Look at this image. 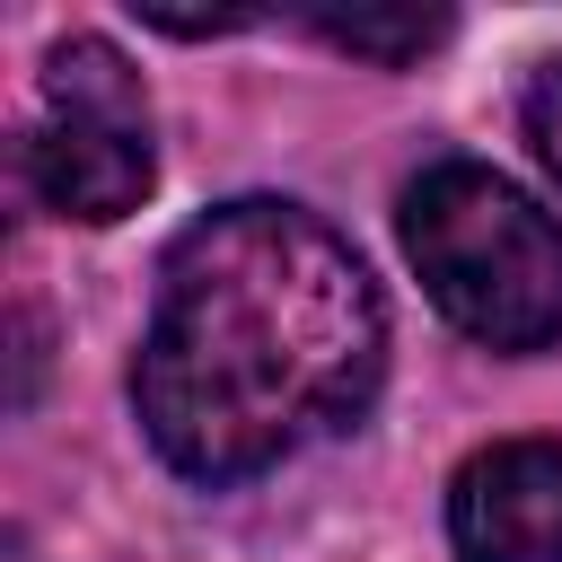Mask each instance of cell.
I'll return each mask as SVG.
<instances>
[{
  "label": "cell",
  "mask_w": 562,
  "mask_h": 562,
  "mask_svg": "<svg viewBox=\"0 0 562 562\" xmlns=\"http://www.w3.org/2000/svg\"><path fill=\"white\" fill-rule=\"evenodd\" d=\"M386 307L369 263L299 202L246 193L202 211L167 263L132 360L149 448L184 483H246L369 413Z\"/></svg>",
  "instance_id": "obj_1"
},
{
  "label": "cell",
  "mask_w": 562,
  "mask_h": 562,
  "mask_svg": "<svg viewBox=\"0 0 562 562\" xmlns=\"http://www.w3.org/2000/svg\"><path fill=\"white\" fill-rule=\"evenodd\" d=\"M404 255L457 334L492 351L562 342V220L536 211L501 167L483 158L422 167L404 184Z\"/></svg>",
  "instance_id": "obj_2"
},
{
  "label": "cell",
  "mask_w": 562,
  "mask_h": 562,
  "mask_svg": "<svg viewBox=\"0 0 562 562\" xmlns=\"http://www.w3.org/2000/svg\"><path fill=\"white\" fill-rule=\"evenodd\" d=\"M26 193L53 220L105 228L123 211H140L149 176H158V140H149V97L132 79V61L105 35H70L44 61V114L18 149Z\"/></svg>",
  "instance_id": "obj_3"
},
{
  "label": "cell",
  "mask_w": 562,
  "mask_h": 562,
  "mask_svg": "<svg viewBox=\"0 0 562 562\" xmlns=\"http://www.w3.org/2000/svg\"><path fill=\"white\" fill-rule=\"evenodd\" d=\"M465 562H562V439H492L448 483Z\"/></svg>",
  "instance_id": "obj_4"
},
{
  "label": "cell",
  "mask_w": 562,
  "mask_h": 562,
  "mask_svg": "<svg viewBox=\"0 0 562 562\" xmlns=\"http://www.w3.org/2000/svg\"><path fill=\"white\" fill-rule=\"evenodd\" d=\"M307 26L334 44V53H360V61H422L439 35H448V9H307Z\"/></svg>",
  "instance_id": "obj_5"
},
{
  "label": "cell",
  "mask_w": 562,
  "mask_h": 562,
  "mask_svg": "<svg viewBox=\"0 0 562 562\" xmlns=\"http://www.w3.org/2000/svg\"><path fill=\"white\" fill-rule=\"evenodd\" d=\"M518 114H527V140H536V158L553 167V184H562V61H536L527 70V97H518Z\"/></svg>",
  "instance_id": "obj_6"
},
{
  "label": "cell",
  "mask_w": 562,
  "mask_h": 562,
  "mask_svg": "<svg viewBox=\"0 0 562 562\" xmlns=\"http://www.w3.org/2000/svg\"><path fill=\"white\" fill-rule=\"evenodd\" d=\"M140 18L167 26V35H228V26H255V9H167V0H140Z\"/></svg>",
  "instance_id": "obj_7"
}]
</instances>
